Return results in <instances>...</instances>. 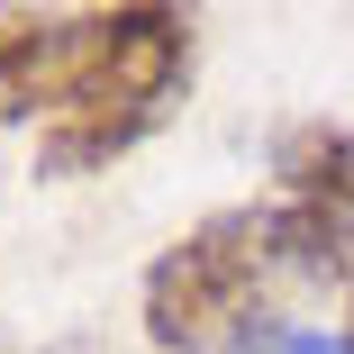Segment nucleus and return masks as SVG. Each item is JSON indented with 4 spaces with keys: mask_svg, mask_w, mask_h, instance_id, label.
Instances as JSON below:
<instances>
[{
    "mask_svg": "<svg viewBox=\"0 0 354 354\" xmlns=\"http://www.w3.org/2000/svg\"><path fill=\"white\" fill-rule=\"evenodd\" d=\"M272 281H354V227L318 209H209L191 236L146 263V345L155 354H227L263 327Z\"/></svg>",
    "mask_w": 354,
    "mask_h": 354,
    "instance_id": "f257e3e1",
    "label": "nucleus"
},
{
    "mask_svg": "<svg viewBox=\"0 0 354 354\" xmlns=\"http://www.w3.org/2000/svg\"><path fill=\"white\" fill-rule=\"evenodd\" d=\"M191 10L164 0H118V10H73V55H64L55 109L37 127V173H100L127 146L173 118L191 91Z\"/></svg>",
    "mask_w": 354,
    "mask_h": 354,
    "instance_id": "f03ea898",
    "label": "nucleus"
},
{
    "mask_svg": "<svg viewBox=\"0 0 354 354\" xmlns=\"http://www.w3.org/2000/svg\"><path fill=\"white\" fill-rule=\"evenodd\" d=\"M272 173L291 209H318V218L354 227V127L345 118H300L272 136Z\"/></svg>",
    "mask_w": 354,
    "mask_h": 354,
    "instance_id": "7ed1b4c3",
    "label": "nucleus"
},
{
    "mask_svg": "<svg viewBox=\"0 0 354 354\" xmlns=\"http://www.w3.org/2000/svg\"><path fill=\"white\" fill-rule=\"evenodd\" d=\"M64 55H73V19L64 10H0V118L55 109Z\"/></svg>",
    "mask_w": 354,
    "mask_h": 354,
    "instance_id": "20e7f679",
    "label": "nucleus"
},
{
    "mask_svg": "<svg viewBox=\"0 0 354 354\" xmlns=\"http://www.w3.org/2000/svg\"><path fill=\"white\" fill-rule=\"evenodd\" d=\"M227 354H345V345H327V336H309V327H291V318H263V327H245Z\"/></svg>",
    "mask_w": 354,
    "mask_h": 354,
    "instance_id": "39448f33",
    "label": "nucleus"
},
{
    "mask_svg": "<svg viewBox=\"0 0 354 354\" xmlns=\"http://www.w3.org/2000/svg\"><path fill=\"white\" fill-rule=\"evenodd\" d=\"M55 354H118V345H100V336H73V345H55Z\"/></svg>",
    "mask_w": 354,
    "mask_h": 354,
    "instance_id": "423d86ee",
    "label": "nucleus"
},
{
    "mask_svg": "<svg viewBox=\"0 0 354 354\" xmlns=\"http://www.w3.org/2000/svg\"><path fill=\"white\" fill-rule=\"evenodd\" d=\"M345 354H354V281H345Z\"/></svg>",
    "mask_w": 354,
    "mask_h": 354,
    "instance_id": "0eeeda50",
    "label": "nucleus"
}]
</instances>
